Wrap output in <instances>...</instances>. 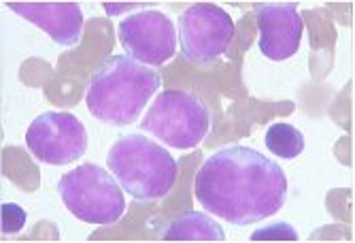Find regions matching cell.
Listing matches in <instances>:
<instances>
[{"label":"cell","mask_w":355,"mask_h":243,"mask_svg":"<svg viewBox=\"0 0 355 243\" xmlns=\"http://www.w3.org/2000/svg\"><path fill=\"white\" fill-rule=\"evenodd\" d=\"M24 19L43 28L53 43L71 47L81 41L83 11L77 3H9Z\"/></svg>","instance_id":"cell-10"},{"label":"cell","mask_w":355,"mask_h":243,"mask_svg":"<svg viewBox=\"0 0 355 243\" xmlns=\"http://www.w3.org/2000/svg\"><path fill=\"white\" fill-rule=\"evenodd\" d=\"M117 35L128 56L145 67L168 62L177 49V30L173 19L155 9L123 17Z\"/></svg>","instance_id":"cell-8"},{"label":"cell","mask_w":355,"mask_h":243,"mask_svg":"<svg viewBox=\"0 0 355 243\" xmlns=\"http://www.w3.org/2000/svg\"><path fill=\"white\" fill-rule=\"evenodd\" d=\"M266 147L279 158L294 160L304 151V135L292 124L277 122L266 131Z\"/></svg>","instance_id":"cell-12"},{"label":"cell","mask_w":355,"mask_h":243,"mask_svg":"<svg viewBox=\"0 0 355 243\" xmlns=\"http://www.w3.org/2000/svg\"><path fill=\"white\" fill-rule=\"evenodd\" d=\"M234 39V19L217 5H191L179 15L181 53L189 62L211 65Z\"/></svg>","instance_id":"cell-6"},{"label":"cell","mask_w":355,"mask_h":243,"mask_svg":"<svg viewBox=\"0 0 355 243\" xmlns=\"http://www.w3.org/2000/svg\"><path fill=\"white\" fill-rule=\"evenodd\" d=\"M159 87V75L130 56H111L96 71L85 94L89 113L113 126L135 124Z\"/></svg>","instance_id":"cell-2"},{"label":"cell","mask_w":355,"mask_h":243,"mask_svg":"<svg viewBox=\"0 0 355 243\" xmlns=\"http://www.w3.org/2000/svg\"><path fill=\"white\" fill-rule=\"evenodd\" d=\"M255 19L260 28V49L268 60H287L298 51L304 22L294 3L255 5Z\"/></svg>","instance_id":"cell-9"},{"label":"cell","mask_w":355,"mask_h":243,"mask_svg":"<svg viewBox=\"0 0 355 243\" xmlns=\"http://www.w3.org/2000/svg\"><path fill=\"white\" fill-rule=\"evenodd\" d=\"M298 241V233L285 224V222H277L270 224L268 228H260L251 235V241Z\"/></svg>","instance_id":"cell-13"},{"label":"cell","mask_w":355,"mask_h":243,"mask_svg":"<svg viewBox=\"0 0 355 243\" xmlns=\"http://www.w3.org/2000/svg\"><path fill=\"white\" fill-rule=\"evenodd\" d=\"M107 162L119 186L137 201L164 199L173 190L179 173L177 160L168 151L139 133L119 137Z\"/></svg>","instance_id":"cell-3"},{"label":"cell","mask_w":355,"mask_h":243,"mask_svg":"<svg viewBox=\"0 0 355 243\" xmlns=\"http://www.w3.org/2000/svg\"><path fill=\"white\" fill-rule=\"evenodd\" d=\"M26 145L37 160L62 167L85 154L87 131L69 111H45L28 126Z\"/></svg>","instance_id":"cell-7"},{"label":"cell","mask_w":355,"mask_h":243,"mask_svg":"<svg viewBox=\"0 0 355 243\" xmlns=\"http://www.w3.org/2000/svg\"><path fill=\"white\" fill-rule=\"evenodd\" d=\"M24 224H26V211L15 203H5L3 205V233L7 235L19 233Z\"/></svg>","instance_id":"cell-14"},{"label":"cell","mask_w":355,"mask_h":243,"mask_svg":"<svg viewBox=\"0 0 355 243\" xmlns=\"http://www.w3.org/2000/svg\"><path fill=\"white\" fill-rule=\"evenodd\" d=\"M166 241H223V228L213 222L202 211H185L177 216L168 231L164 233Z\"/></svg>","instance_id":"cell-11"},{"label":"cell","mask_w":355,"mask_h":243,"mask_svg":"<svg viewBox=\"0 0 355 243\" xmlns=\"http://www.w3.org/2000/svg\"><path fill=\"white\" fill-rule=\"evenodd\" d=\"M198 203L221 220L245 226L275 216L287 199L285 171L245 145H230L205 160L193 179Z\"/></svg>","instance_id":"cell-1"},{"label":"cell","mask_w":355,"mask_h":243,"mask_svg":"<svg viewBox=\"0 0 355 243\" xmlns=\"http://www.w3.org/2000/svg\"><path fill=\"white\" fill-rule=\"evenodd\" d=\"M60 196L71 214L87 224H115L123 209V188L98 165H81L60 177Z\"/></svg>","instance_id":"cell-4"},{"label":"cell","mask_w":355,"mask_h":243,"mask_svg":"<svg viewBox=\"0 0 355 243\" xmlns=\"http://www.w3.org/2000/svg\"><path fill=\"white\" fill-rule=\"evenodd\" d=\"M209 124L211 113L205 101L191 92L166 90L147 109L141 128L168 147L191 149L207 137Z\"/></svg>","instance_id":"cell-5"}]
</instances>
